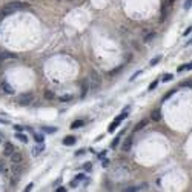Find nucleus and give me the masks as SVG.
<instances>
[{
    "mask_svg": "<svg viewBox=\"0 0 192 192\" xmlns=\"http://www.w3.org/2000/svg\"><path fill=\"white\" fill-rule=\"evenodd\" d=\"M22 9H29V5L26 2H9L8 5L3 6L2 12L5 16H12V14H16V12H19Z\"/></svg>",
    "mask_w": 192,
    "mask_h": 192,
    "instance_id": "nucleus-1",
    "label": "nucleus"
},
{
    "mask_svg": "<svg viewBox=\"0 0 192 192\" xmlns=\"http://www.w3.org/2000/svg\"><path fill=\"white\" fill-rule=\"evenodd\" d=\"M129 168L128 166H124V164H120L118 168H115L114 171H112V177L115 178V180H122V178H128L129 175Z\"/></svg>",
    "mask_w": 192,
    "mask_h": 192,
    "instance_id": "nucleus-2",
    "label": "nucleus"
},
{
    "mask_svg": "<svg viewBox=\"0 0 192 192\" xmlns=\"http://www.w3.org/2000/svg\"><path fill=\"white\" fill-rule=\"evenodd\" d=\"M22 175H23V169H22L19 164H14L12 169H11V183H12V186L17 185V181L22 178Z\"/></svg>",
    "mask_w": 192,
    "mask_h": 192,
    "instance_id": "nucleus-3",
    "label": "nucleus"
},
{
    "mask_svg": "<svg viewBox=\"0 0 192 192\" xmlns=\"http://www.w3.org/2000/svg\"><path fill=\"white\" fill-rule=\"evenodd\" d=\"M89 83H91V88L92 89H100L101 86V78H100V74L97 72V71H91V74H89Z\"/></svg>",
    "mask_w": 192,
    "mask_h": 192,
    "instance_id": "nucleus-4",
    "label": "nucleus"
},
{
    "mask_svg": "<svg viewBox=\"0 0 192 192\" xmlns=\"http://www.w3.org/2000/svg\"><path fill=\"white\" fill-rule=\"evenodd\" d=\"M32 99H34V95L31 92H26V94H22V95L17 99V105H20V106H28L32 103Z\"/></svg>",
    "mask_w": 192,
    "mask_h": 192,
    "instance_id": "nucleus-5",
    "label": "nucleus"
},
{
    "mask_svg": "<svg viewBox=\"0 0 192 192\" xmlns=\"http://www.w3.org/2000/svg\"><path fill=\"white\" fill-rule=\"evenodd\" d=\"M132 141H134V137L132 135H128L126 138H124V141H123V145H122V151H123V152H129V151H131Z\"/></svg>",
    "mask_w": 192,
    "mask_h": 192,
    "instance_id": "nucleus-6",
    "label": "nucleus"
},
{
    "mask_svg": "<svg viewBox=\"0 0 192 192\" xmlns=\"http://www.w3.org/2000/svg\"><path fill=\"white\" fill-rule=\"evenodd\" d=\"M17 55L14 54V52H9V51H3L0 52V60L2 62H6V60H16Z\"/></svg>",
    "mask_w": 192,
    "mask_h": 192,
    "instance_id": "nucleus-7",
    "label": "nucleus"
},
{
    "mask_svg": "<svg viewBox=\"0 0 192 192\" xmlns=\"http://www.w3.org/2000/svg\"><path fill=\"white\" fill-rule=\"evenodd\" d=\"M80 99H85L86 97V92H88V88H89V82L88 80H82V83H80Z\"/></svg>",
    "mask_w": 192,
    "mask_h": 192,
    "instance_id": "nucleus-8",
    "label": "nucleus"
},
{
    "mask_svg": "<svg viewBox=\"0 0 192 192\" xmlns=\"http://www.w3.org/2000/svg\"><path fill=\"white\" fill-rule=\"evenodd\" d=\"M141 189H146V183H141L140 186H128V187H124L122 192H138Z\"/></svg>",
    "mask_w": 192,
    "mask_h": 192,
    "instance_id": "nucleus-9",
    "label": "nucleus"
},
{
    "mask_svg": "<svg viewBox=\"0 0 192 192\" xmlns=\"http://www.w3.org/2000/svg\"><path fill=\"white\" fill-rule=\"evenodd\" d=\"M9 160H11L14 164H20L22 162H23V155H22L20 152H14V154L9 157Z\"/></svg>",
    "mask_w": 192,
    "mask_h": 192,
    "instance_id": "nucleus-10",
    "label": "nucleus"
},
{
    "mask_svg": "<svg viewBox=\"0 0 192 192\" xmlns=\"http://www.w3.org/2000/svg\"><path fill=\"white\" fill-rule=\"evenodd\" d=\"M3 152H5V155H8V157H11V155L16 152L14 145H12V143H5V149H3Z\"/></svg>",
    "mask_w": 192,
    "mask_h": 192,
    "instance_id": "nucleus-11",
    "label": "nucleus"
},
{
    "mask_svg": "<svg viewBox=\"0 0 192 192\" xmlns=\"http://www.w3.org/2000/svg\"><path fill=\"white\" fill-rule=\"evenodd\" d=\"M148 123H149V120L148 118H143L138 122V124H135V128H134V132H138V131H141L143 128H146L148 126Z\"/></svg>",
    "mask_w": 192,
    "mask_h": 192,
    "instance_id": "nucleus-12",
    "label": "nucleus"
},
{
    "mask_svg": "<svg viewBox=\"0 0 192 192\" xmlns=\"http://www.w3.org/2000/svg\"><path fill=\"white\" fill-rule=\"evenodd\" d=\"M151 120H154V122H160V120H162V111H160V109H154L152 112H151Z\"/></svg>",
    "mask_w": 192,
    "mask_h": 192,
    "instance_id": "nucleus-13",
    "label": "nucleus"
},
{
    "mask_svg": "<svg viewBox=\"0 0 192 192\" xmlns=\"http://www.w3.org/2000/svg\"><path fill=\"white\" fill-rule=\"evenodd\" d=\"M2 91H3V92H6V94H14V88H12L9 83L2 82Z\"/></svg>",
    "mask_w": 192,
    "mask_h": 192,
    "instance_id": "nucleus-14",
    "label": "nucleus"
},
{
    "mask_svg": "<svg viewBox=\"0 0 192 192\" xmlns=\"http://www.w3.org/2000/svg\"><path fill=\"white\" fill-rule=\"evenodd\" d=\"M74 143H75V137L74 135H68V137L63 138V145L65 146H72Z\"/></svg>",
    "mask_w": 192,
    "mask_h": 192,
    "instance_id": "nucleus-15",
    "label": "nucleus"
},
{
    "mask_svg": "<svg viewBox=\"0 0 192 192\" xmlns=\"http://www.w3.org/2000/svg\"><path fill=\"white\" fill-rule=\"evenodd\" d=\"M43 97H45L46 100H54V99H55V94L52 92V91H49V89H46V91L43 92Z\"/></svg>",
    "mask_w": 192,
    "mask_h": 192,
    "instance_id": "nucleus-16",
    "label": "nucleus"
},
{
    "mask_svg": "<svg viewBox=\"0 0 192 192\" xmlns=\"http://www.w3.org/2000/svg\"><path fill=\"white\" fill-rule=\"evenodd\" d=\"M0 174H2V175H8V174H9V171H8L5 162H0Z\"/></svg>",
    "mask_w": 192,
    "mask_h": 192,
    "instance_id": "nucleus-17",
    "label": "nucleus"
},
{
    "mask_svg": "<svg viewBox=\"0 0 192 192\" xmlns=\"http://www.w3.org/2000/svg\"><path fill=\"white\" fill-rule=\"evenodd\" d=\"M83 124H85L83 120H75V122L71 124V129H78V128H82Z\"/></svg>",
    "mask_w": 192,
    "mask_h": 192,
    "instance_id": "nucleus-18",
    "label": "nucleus"
},
{
    "mask_svg": "<svg viewBox=\"0 0 192 192\" xmlns=\"http://www.w3.org/2000/svg\"><path fill=\"white\" fill-rule=\"evenodd\" d=\"M120 123H122V122H120L118 118H115L114 122H112V124H111V126H109V132H114L115 129H117V126H120Z\"/></svg>",
    "mask_w": 192,
    "mask_h": 192,
    "instance_id": "nucleus-19",
    "label": "nucleus"
},
{
    "mask_svg": "<svg viewBox=\"0 0 192 192\" xmlns=\"http://www.w3.org/2000/svg\"><path fill=\"white\" fill-rule=\"evenodd\" d=\"M16 137L19 138V140H20L22 143H28V137H26L25 134H22V132H17V134H16Z\"/></svg>",
    "mask_w": 192,
    "mask_h": 192,
    "instance_id": "nucleus-20",
    "label": "nucleus"
},
{
    "mask_svg": "<svg viewBox=\"0 0 192 192\" xmlns=\"http://www.w3.org/2000/svg\"><path fill=\"white\" fill-rule=\"evenodd\" d=\"M43 149H45V146H43V145H37V146H35V149L32 151V155H39Z\"/></svg>",
    "mask_w": 192,
    "mask_h": 192,
    "instance_id": "nucleus-21",
    "label": "nucleus"
},
{
    "mask_svg": "<svg viewBox=\"0 0 192 192\" xmlns=\"http://www.w3.org/2000/svg\"><path fill=\"white\" fill-rule=\"evenodd\" d=\"M160 60H162V55H157V57H154V59L149 62V65H151V66H155V65H157Z\"/></svg>",
    "mask_w": 192,
    "mask_h": 192,
    "instance_id": "nucleus-22",
    "label": "nucleus"
},
{
    "mask_svg": "<svg viewBox=\"0 0 192 192\" xmlns=\"http://www.w3.org/2000/svg\"><path fill=\"white\" fill-rule=\"evenodd\" d=\"M71 100H72V95H71V94H66V95L60 97V101H71Z\"/></svg>",
    "mask_w": 192,
    "mask_h": 192,
    "instance_id": "nucleus-23",
    "label": "nucleus"
},
{
    "mask_svg": "<svg viewBox=\"0 0 192 192\" xmlns=\"http://www.w3.org/2000/svg\"><path fill=\"white\" fill-rule=\"evenodd\" d=\"M34 138H35V141H37V143H43V140H45V135H42V134H35V135H34Z\"/></svg>",
    "mask_w": 192,
    "mask_h": 192,
    "instance_id": "nucleus-24",
    "label": "nucleus"
},
{
    "mask_svg": "<svg viewBox=\"0 0 192 192\" xmlns=\"http://www.w3.org/2000/svg\"><path fill=\"white\" fill-rule=\"evenodd\" d=\"M43 131L46 132V134H52V132H55V128H51V126H43Z\"/></svg>",
    "mask_w": 192,
    "mask_h": 192,
    "instance_id": "nucleus-25",
    "label": "nucleus"
},
{
    "mask_svg": "<svg viewBox=\"0 0 192 192\" xmlns=\"http://www.w3.org/2000/svg\"><path fill=\"white\" fill-rule=\"evenodd\" d=\"M183 8H185L186 11H187V9H191V8H192V0H186L185 5H183Z\"/></svg>",
    "mask_w": 192,
    "mask_h": 192,
    "instance_id": "nucleus-26",
    "label": "nucleus"
},
{
    "mask_svg": "<svg viewBox=\"0 0 192 192\" xmlns=\"http://www.w3.org/2000/svg\"><path fill=\"white\" fill-rule=\"evenodd\" d=\"M172 78H174L172 74H164V75H163V82H171Z\"/></svg>",
    "mask_w": 192,
    "mask_h": 192,
    "instance_id": "nucleus-27",
    "label": "nucleus"
},
{
    "mask_svg": "<svg viewBox=\"0 0 192 192\" xmlns=\"http://www.w3.org/2000/svg\"><path fill=\"white\" fill-rule=\"evenodd\" d=\"M118 143H120V135H118V137H115L114 140H112V143H111V148H115Z\"/></svg>",
    "mask_w": 192,
    "mask_h": 192,
    "instance_id": "nucleus-28",
    "label": "nucleus"
},
{
    "mask_svg": "<svg viewBox=\"0 0 192 192\" xmlns=\"http://www.w3.org/2000/svg\"><path fill=\"white\" fill-rule=\"evenodd\" d=\"M157 86H158V82H157V80H155V82H152V83L149 85V91H152V89H155Z\"/></svg>",
    "mask_w": 192,
    "mask_h": 192,
    "instance_id": "nucleus-29",
    "label": "nucleus"
},
{
    "mask_svg": "<svg viewBox=\"0 0 192 192\" xmlns=\"http://www.w3.org/2000/svg\"><path fill=\"white\" fill-rule=\"evenodd\" d=\"M32 187H34V183H29V185L25 187V191H23V192H31V191H32Z\"/></svg>",
    "mask_w": 192,
    "mask_h": 192,
    "instance_id": "nucleus-30",
    "label": "nucleus"
},
{
    "mask_svg": "<svg viewBox=\"0 0 192 192\" xmlns=\"http://www.w3.org/2000/svg\"><path fill=\"white\" fill-rule=\"evenodd\" d=\"M83 169H85V171H91V169H92V164H91V163H85V164H83Z\"/></svg>",
    "mask_w": 192,
    "mask_h": 192,
    "instance_id": "nucleus-31",
    "label": "nucleus"
},
{
    "mask_svg": "<svg viewBox=\"0 0 192 192\" xmlns=\"http://www.w3.org/2000/svg\"><path fill=\"white\" fill-rule=\"evenodd\" d=\"M181 86H186V88H192V80H187V82H185L181 85Z\"/></svg>",
    "mask_w": 192,
    "mask_h": 192,
    "instance_id": "nucleus-32",
    "label": "nucleus"
},
{
    "mask_svg": "<svg viewBox=\"0 0 192 192\" xmlns=\"http://www.w3.org/2000/svg\"><path fill=\"white\" fill-rule=\"evenodd\" d=\"M140 74H143V72H141V71H137V72H135V74H134V75H132V77H131V78H129V80H131V82H132V80H135V78H137V77H138V75H140Z\"/></svg>",
    "mask_w": 192,
    "mask_h": 192,
    "instance_id": "nucleus-33",
    "label": "nucleus"
},
{
    "mask_svg": "<svg viewBox=\"0 0 192 192\" xmlns=\"http://www.w3.org/2000/svg\"><path fill=\"white\" fill-rule=\"evenodd\" d=\"M191 32H192V26L186 28V29H185V32H183V35H187V34H191Z\"/></svg>",
    "mask_w": 192,
    "mask_h": 192,
    "instance_id": "nucleus-34",
    "label": "nucleus"
},
{
    "mask_svg": "<svg viewBox=\"0 0 192 192\" xmlns=\"http://www.w3.org/2000/svg\"><path fill=\"white\" fill-rule=\"evenodd\" d=\"M154 37H155V34H149V35H148V37H146V39H145V42H151V40H152Z\"/></svg>",
    "mask_w": 192,
    "mask_h": 192,
    "instance_id": "nucleus-35",
    "label": "nucleus"
},
{
    "mask_svg": "<svg viewBox=\"0 0 192 192\" xmlns=\"http://www.w3.org/2000/svg\"><path fill=\"white\" fill-rule=\"evenodd\" d=\"M174 94H175V91H171L169 94H166V95H164V99H163V100H168L169 97H172V95H174Z\"/></svg>",
    "mask_w": 192,
    "mask_h": 192,
    "instance_id": "nucleus-36",
    "label": "nucleus"
},
{
    "mask_svg": "<svg viewBox=\"0 0 192 192\" xmlns=\"http://www.w3.org/2000/svg\"><path fill=\"white\" fill-rule=\"evenodd\" d=\"M108 164H109V160H108V158H105L103 162H101V166H103V168H106Z\"/></svg>",
    "mask_w": 192,
    "mask_h": 192,
    "instance_id": "nucleus-37",
    "label": "nucleus"
},
{
    "mask_svg": "<svg viewBox=\"0 0 192 192\" xmlns=\"http://www.w3.org/2000/svg\"><path fill=\"white\" fill-rule=\"evenodd\" d=\"M185 69H186V65H181V66H178V69H177V71H178V72H183Z\"/></svg>",
    "mask_w": 192,
    "mask_h": 192,
    "instance_id": "nucleus-38",
    "label": "nucleus"
},
{
    "mask_svg": "<svg viewBox=\"0 0 192 192\" xmlns=\"http://www.w3.org/2000/svg\"><path fill=\"white\" fill-rule=\"evenodd\" d=\"M55 192H66V189L63 186H60V187H57V189H55Z\"/></svg>",
    "mask_w": 192,
    "mask_h": 192,
    "instance_id": "nucleus-39",
    "label": "nucleus"
},
{
    "mask_svg": "<svg viewBox=\"0 0 192 192\" xmlns=\"http://www.w3.org/2000/svg\"><path fill=\"white\" fill-rule=\"evenodd\" d=\"M83 178H85L83 174H78V175H77V180H83Z\"/></svg>",
    "mask_w": 192,
    "mask_h": 192,
    "instance_id": "nucleus-40",
    "label": "nucleus"
},
{
    "mask_svg": "<svg viewBox=\"0 0 192 192\" xmlns=\"http://www.w3.org/2000/svg\"><path fill=\"white\" fill-rule=\"evenodd\" d=\"M14 129H16V131H20V132H22V126H19V124H16Z\"/></svg>",
    "mask_w": 192,
    "mask_h": 192,
    "instance_id": "nucleus-41",
    "label": "nucleus"
},
{
    "mask_svg": "<svg viewBox=\"0 0 192 192\" xmlns=\"http://www.w3.org/2000/svg\"><path fill=\"white\" fill-rule=\"evenodd\" d=\"M0 123H3V124H6V123H9L8 120H5V118H0Z\"/></svg>",
    "mask_w": 192,
    "mask_h": 192,
    "instance_id": "nucleus-42",
    "label": "nucleus"
},
{
    "mask_svg": "<svg viewBox=\"0 0 192 192\" xmlns=\"http://www.w3.org/2000/svg\"><path fill=\"white\" fill-rule=\"evenodd\" d=\"M83 152H85V151H83V149H80V151H77V152H75V155H82Z\"/></svg>",
    "mask_w": 192,
    "mask_h": 192,
    "instance_id": "nucleus-43",
    "label": "nucleus"
},
{
    "mask_svg": "<svg viewBox=\"0 0 192 192\" xmlns=\"http://www.w3.org/2000/svg\"><path fill=\"white\" fill-rule=\"evenodd\" d=\"M186 69H192V62H191V63H187V65H186Z\"/></svg>",
    "mask_w": 192,
    "mask_h": 192,
    "instance_id": "nucleus-44",
    "label": "nucleus"
},
{
    "mask_svg": "<svg viewBox=\"0 0 192 192\" xmlns=\"http://www.w3.org/2000/svg\"><path fill=\"white\" fill-rule=\"evenodd\" d=\"M3 17H5V14H3V12H2V11H0V20H2V19H3Z\"/></svg>",
    "mask_w": 192,
    "mask_h": 192,
    "instance_id": "nucleus-45",
    "label": "nucleus"
},
{
    "mask_svg": "<svg viewBox=\"0 0 192 192\" xmlns=\"http://www.w3.org/2000/svg\"><path fill=\"white\" fill-rule=\"evenodd\" d=\"M2 63H3V62H2V60H0V65H2Z\"/></svg>",
    "mask_w": 192,
    "mask_h": 192,
    "instance_id": "nucleus-46",
    "label": "nucleus"
},
{
    "mask_svg": "<svg viewBox=\"0 0 192 192\" xmlns=\"http://www.w3.org/2000/svg\"><path fill=\"white\" fill-rule=\"evenodd\" d=\"M0 140H2V135H0Z\"/></svg>",
    "mask_w": 192,
    "mask_h": 192,
    "instance_id": "nucleus-47",
    "label": "nucleus"
}]
</instances>
